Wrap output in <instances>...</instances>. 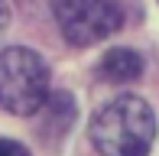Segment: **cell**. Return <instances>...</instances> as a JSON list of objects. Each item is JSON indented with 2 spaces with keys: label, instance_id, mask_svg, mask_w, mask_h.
Returning a JSON list of instances; mask_svg holds the SVG:
<instances>
[{
  "label": "cell",
  "instance_id": "cell-1",
  "mask_svg": "<svg viewBox=\"0 0 159 156\" xmlns=\"http://www.w3.org/2000/svg\"><path fill=\"white\" fill-rule=\"evenodd\" d=\"M153 137L156 114L136 94L114 98L91 120V143L101 156H146Z\"/></svg>",
  "mask_w": 159,
  "mask_h": 156
},
{
  "label": "cell",
  "instance_id": "cell-2",
  "mask_svg": "<svg viewBox=\"0 0 159 156\" xmlns=\"http://www.w3.org/2000/svg\"><path fill=\"white\" fill-rule=\"evenodd\" d=\"M49 101V68L39 52L10 46L0 52V108L10 114H36Z\"/></svg>",
  "mask_w": 159,
  "mask_h": 156
},
{
  "label": "cell",
  "instance_id": "cell-3",
  "mask_svg": "<svg viewBox=\"0 0 159 156\" xmlns=\"http://www.w3.org/2000/svg\"><path fill=\"white\" fill-rule=\"evenodd\" d=\"M55 23L71 46H94L120 30L124 13L114 0H59Z\"/></svg>",
  "mask_w": 159,
  "mask_h": 156
},
{
  "label": "cell",
  "instance_id": "cell-4",
  "mask_svg": "<svg viewBox=\"0 0 159 156\" xmlns=\"http://www.w3.org/2000/svg\"><path fill=\"white\" fill-rule=\"evenodd\" d=\"M101 75L107 81H133L143 75V59L133 49H111L101 59Z\"/></svg>",
  "mask_w": 159,
  "mask_h": 156
},
{
  "label": "cell",
  "instance_id": "cell-5",
  "mask_svg": "<svg viewBox=\"0 0 159 156\" xmlns=\"http://www.w3.org/2000/svg\"><path fill=\"white\" fill-rule=\"evenodd\" d=\"M0 156H30V150L10 137H0Z\"/></svg>",
  "mask_w": 159,
  "mask_h": 156
},
{
  "label": "cell",
  "instance_id": "cell-6",
  "mask_svg": "<svg viewBox=\"0 0 159 156\" xmlns=\"http://www.w3.org/2000/svg\"><path fill=\"white\" fill-rule=\"evenodd\" d=\"M3 26H7V3L0 0V30H3Z\"/></svg>",
  "mask_w": 159,
  "mask_h": 156
}]
</instances>
